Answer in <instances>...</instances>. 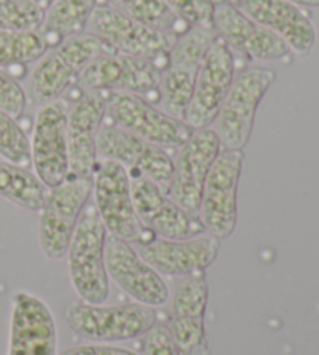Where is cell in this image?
<instances>
[{"mask_svg": "<svg viewBox=\"0 0 319 355\" xmlns=\"http://www.w3.org/2000/svg\"><path fill=\"white\" fill-rule=\"evenodd\" d=\"M105 262L107 276L134 301L150 307L169 302L170 290L162 276L139 256L130 242L107 234Z\"/></svg>", "mask_w": 319, "mask_h": 355, "instance_id": "obj_19", "label": "cell"}, {"mask_svg": "<svg viewBox=\"0 0 319 355\" xmlns=\"http://www.w3.org/2000/svg\"><path fill=\"white\" fill-rule=\"evenodd\" d=\"M56 346L52 310L30 291H16L11 302L8 355H58Z\"/></svg>", "mask_w": 319, "mask_h": 355, "instance_id": "obj_20", "label": "cell"}, {"mask_svg": "<svg viewBox=\"0 0 319 355\" xmlns=\"http://www.w3.org/2000/svg\"><path fill=\"white\" fill-rule=\"evenodd\" d=\"M60 355H139L125 347L106 345H83L62 351Z\"/></svg>", "mask_w": 319, "mask_h": 355, "instance_id": "obj_34", "label": "cell"}, {"mask_svg": "<svg viewBox=\"0 0 319 355\" xmlns=\"http://www.w3.org/2000/svg\"><path fill=\"white\" fill-rule=\"evenodd\" d=\"M92 196L110 236L130 243H146L156 239L155 234L140 223L134 207L131 176L123 166L98 159L92 175Z\"/></svg>", "mask_w": 319, "mask_h": 355, "instance_id": "obj_3", "label": "cell"}, {"mask_svg": "<svg viewBox=\"0 0 319 355\" xmlns=\"http://www.w3.org/2000/svg\"><path fill=\"white\" fill-rule=\"evenodd\" d=\"M49 187L28 168L0 161V198L27 211H41Z\"/></svg>", "mask_w": 319, "mask_h": 355, "instance_id": "obj_25", "label": "cell"}, {"mask_svg": "<svg viewBox=\"0 0 319 355\" xmlns=\"http://www.w3.org/2000/svg\"><path fill=\"white\" fill-rule=\"evenodd\" d=\"M144 352L145 355H181L169 326L161 322H156L144 335Z\"/></svg>", "mask_w": 319, "mask_h": 355, "instance_id": "obj_33", "label": "cell"}, {"mask_svg": "<svg viewBox=\"0 0 319 355\" xmlns=\"http://www.w3.org/2000/svg\"><path fill=\"white\" fill-rule=\"evenodd\" d=\"M212 30L216 40L245 61H280L291 55L290 47L243 11L229 2L215 3Z\"/></svg>", "mask_w": 319, "mask_h": 355, "instance_id": "obj_14", "label": "cell"}, {"mask_svg": "<svg viewBox=\"0 0 319 355\" xmlns=\"http://www.w3.org/2000/svg\"><path fill=\"white\" fill-rule=\"evenodd\" d=\"M298 6H319V0H286Z\"/></svg>", "mask_w": 319, "mask_h": 355, "instance_id": "obj_35", "label": "cell"}, {"mask_svg": "<svg viewBox=\"0 0 319 355\" xmlns=\"http://www.w3.org/2000/svg\"><path fill=\"white\" fill-rule=\"evenodd\" d=\"M131 187L140 223L156 237L186 240L206 234L200 217L182 209L157 184L144 176H131Z\"/></svg>", "mask_w": 319, "mask_h": 355, "instance_id": "obj_17", "label": "cell"}, {"mask_svg": "<svg viewBox=\"0 0 319 355\" xmlns=\"http://www.w3.org/2000/svg\"><path fill=\"white\" fill-rule=\"evenodd\" d=\"M161 69L151 61L106 52L95 58L81 73L78 86L95 92H123L139 95L153 105L159 103Z\"/></svg>", "mask_w": 319, "mask_h": 355, "instance_id": "obj_13", "label": "cell"}, {"mask_svg": "<svg viewBox=\"0 0 319 355\" xmlns=\"http://www.w3.org/2000/svg\"><path fill=\"white\" fill-rule=\"evenodd\" d=\"M0 156L6 162L30 168L31 147L30 137L19 125L17 119L0 110Z\"/></svg>", "mask_w": 319, "mask_h": 355, "instance_id": "obj_29", "label": "cell"}, {"mask_svg": "<svg viewBox=\"0 0 319 355\" xmlns=\"http://www.w3.org/2000/svg\"><path fill=\"white\" fill-rule=\"evenodd\" d=\"M241 167L243 150L223 148L204 184L198 217L206 234L218 240L231 237L237 227Z\"/></svg>", "mask_w": 319, "mask_h": 355, "instance_id": "obj_9", "label": "cell"}, {"mask_svg": "<svg viewBox=\"0 0 319 355\" xmlns=\"http://www.w3.org/2000/svg\"><path fill=\"white\" fill-rule=\"evenodd\" d=\"M215 3H218V2H229V3H235V2H239V0H214Z\"/></svg>", "mask_w": 319, "mask_h": 355, "instance_id": "obj_37", "label": "cell"}, {"mask_svg": "<svg viewBox=\"0 0 319 355\" xmlns=\"http://www.w3.org/2000/svg\"><path fill=\"white\" fill-rule=\"evenodd\" d=\"M111 8L169 36H180L189 25L178 17L162 0H103Z\"/></svg>", "mask_w": 319, "mask_h": 355, "instance_id": "obj_26", "label": "cell"}, {"mask_svg": "<svg viewBox=\"0 0 319 355\" xmlns=\"http://www.w3.org/2000/svg\"><path fill=\"white\" fill-rule=\"evenodd\" d=\"M209 285L204 271L182 277L171 296L170 332L181 355H210L206 335Z\"/></svg>", "mask_w": 319, "mask_h": 355, "instance_id": "obj_18", "label": "cell"}, {"mask_svg": "<svg viewBox=\"0 0 319 355\" xmlns=\"http://www.w3.org/2000/svg\"><path fill=\"white\" fill-rule=\"evenodd\" d=\"M214 41L215 35L212 30L190 27L175 37L169 53V64L198 71Z\"/></svg>", "mask_w": 319, "mask_h": 355, "instance_id": "obj_28", "label": "cell"}, {"mask_svg": "<svg viewBox=\"0 0 319 355\" xmlns=\"http://www.w3.org/2000/svg\"><path fill=\"white\" fill-rule=\"evenodd\" d=\"M134 250L159 275L186 277L206 271L220 252V240L210 234L186 240L156 237L151 242L136 243Z\"/></svg>", "mask_w": 319, "mask_h": 355, "instance_id": "obj_21", "label": "cell"}, {"mask_svg": "<svg viewBox=\"0 0 319 355\" xmlns=\"http://www.w3.org/2000/svg\"><path fill=\"white\" fill-rule=\"evenodd\" d=\"M237 73V58L225 44L215 37L201 66L198 67L193 95L186 114L191 130L210 128Z\"/></svg>", "mask_w": 319, "mask_h": 355, "instance_id": "obj_16", "label": "cell"}, {"mask_svg": "<svg viewBox=\"0 0 319 355\" xmlns=\"http://www.w3.org/2000/svg\"><path fill=\"white\" fill-rule=\"evenodd\" d=\"M66 322L70 331L86 340L126 341L144 337L157 322V312L139 302L103 306L80 300L69 304Z\"/></svg>", "mask_w": 319, "mask_h": 355, "instance_id": "obj_6", "label": "cell"}, {"mask_svg": "<svg viewBox=\"0 0 319 355\" xmlns=\"http://www.w3.org/2000/svg\"><path fill=\"white\" fill-rule=\"evenodd\" d=\"M49 49L41 28L30 31L0 30V69L21 80L27 77L28 66L35 64Z\"/></svg>", "mask_w": 319, "mask_h": 355, "instance_id": "obj_24", "label": "cell"}, {"mask_svg": "<svg viewBox=\"0 0 319 355\" xmlns=\"http://www.w3.org/2000/svg\"><path fill=\"white\" fill-rule=\"evenodd\" d=\"M100 0H53L46 8L41 25L50 49L66 37L86 31L87 22Z\"/></svg>", "mask_w": 319, "mask_h": 355, "instance_id": "obj_23", "label": "cell"}, {"mask_svg": "<svg viewBox=\"0 0 319 355\" xmlns=\"http://www.w3.org/2000/svg\"><path fill=\"white\" fill-rule=\"evenodd\" d=\"M46 10L33 0H0V30H40Z\"/></svg>", "mask_w": 319, "mask_h": 355, "instance_id": "obj_30", "label": "cell"}, {"mask_svg": "<svg viewBox=\"0 0 319 355\" xmlns=\"http://www.w3.org/2000/svg\"><path fill=\"white\" fill-rule=\"evenodd\" d=\"M67 107L66 97L40 106L30 137L31 166L49 189L60 186L70 176Z\"/></svg>", "mask_w": 319, "mask_h": 355, "instance_id": "obj_11", "label": "cell"}, {"mask_svg": "<svg viewBox=\"0 0 319 355\" xmlns=\"http://www.w3.org/2000/svg\"><path fill=\"white\" fill-rule=\"evenodd\" d=\"M92 196V178L69 176L49 189L40 211V246L44 256L58 261L67 254L80 215Z\"/></svg>", "mask_w": 319, "mask_h": 355, "instance_id": "obj_8", "label": "cell"}, {"mask_svg": "<svg viewBox=\"0 0 319 355\" xmlns=\"http://www.w3.org/2000/svg\"><path fill=\"white\" fill-rule=\"evenodd\" d=\"M67 98V139L70 176L92 178L98 164L97 139L106 120L103 92L74 86Z\"/></svg>", "mask_w": 319, "mask_h": 355, "instance_id": "obj_10", "label": "cell"}, {"mask_svg": "<svg viewBox=\"0 0 319 355\" xmlns=\"http://www.w3.org/2000/svg\"><path fill=\"white\" fill-rule=\"evenodd\" d=\"M87 33L97 37L106 52L151 61L159 69L167 67L175 37L153 30L100 0L89 19Z\"/></svg>", "mask_w": 319, "mask_h": 355, "instance_id": "obj_4", "label": "cell"}, {"mask_svg": "<svg viewBox=\"0 0 319 355\" xmlns=\"http://www.w3.org/2000/svg\"><path fill=\"white\" fill-rule=\"evenodd\" d=\"M198 71L190 69L167 66L161 71L159 77V103L164 112L169 116L184 120L193 95L195 78Z\"/></svg>", "mask_w": 319, "mask_h": 355, "instance_id": "obj_27", "label": "cell"}, {"mask_svg": "<svg viewBox=\"0 0 319 355\" xmlns=\"http://www.w3.org/2000/svg\"><path fill=\"white\" fill-rule=\"evenodd\" d=\"M33 2H35V3H37V5H40V6H41V8H44V10H46V8H47V6H49L50 3H52V2H53V0H33Z\"/></svg>", "mask_w": 319, "mask_h": 355, "instance_id": "obj_36", "label": "cell"}, {"mask_svg": "<svg viewBox=\"0 0 319 355\" xmlns=\"http://www.w3.org/2000/svg\"><path fill=\"white\" fill-rule=\"evenodd\" d=\"M162 2L189 27L212 30L214 0H162Z\"/></svg>", "mask_w": 319, "mask_h": 355, "instance_id": "obj_31", "label": "cell"}, {"mask_svg": "<svg viewBox=\"0 0 319 355\" xmlns=\"http://www.w3.org/2000/svg\"><path fill=\"white\" fill-rule=\"evenodd\" d=\"M173 159L169 195L187 212L198 215L204 184L220 155L221 142L214 128L193 130Z\"/></svg>", "mask_w": 319, "mask_h": 355, "instance_id": "obj_15", "label": "cell"}, {"mask_svg": "<svg viewBox=\"0 0 319 355\" xmlns=\"http://www.w3.org/2000/svg\"><path fill=\"white\" fill-rule=\"evenodd\" d=\"M103 53L106 49L87 31L62 40L49 49L27 75L24 87L27 101L40 107L64 97L78 85L85 69Z\"/></svg>", "mask_w": 319, "mask_h": 355, "instance_id": "obj_1", "label": "cell"}, {"mask_svg": "<svg viewBox=\"0 0 319 355\" xmlns=\"http://www.w3.org/2000/svg\"><path fill=\"white\" fill-rule=\"evenodd\" d=\"M106 120L164 150H176L191 135L184 120L175 119L139 95L105 92Z\"/></svg>", "mask_w": 319, "mask_h": 355, "instance_id": "obj_7", "label": "cell"}, {"mask_svg": "<svg viewBox=\"0 0 319 355\" xmlns=\"http://www.w3.org/2000/svg\"><path fill=\"white\" fill-rule=\"evenodd\" d=\"M234 5L279 36L291 52L305 56L313 49L316 31L302 6L286 0H239Z\"/></svg>", "mask_w": 319, "mask_h": 355, "instance_id": "obj_22", "label": "cell"}, {"mask_svg": "<svg viewBox=\"0 0 319 355\" xmlns=\"http://www.w3.org/2000/svg\"><path fill=\"white\" fill-rule=\"evenodd\" d=\"M27 95L24 86L10 72L0 69V110L19 119L27 107Z\"/></svg>", "mask_w": 319, "mask_h": 355, "instance_id": "obj_32", "label": "cell"}, {"mask_svg": "<svg viewBox=\"0 0 319 355\" xmlns=\"http://www.w3.org/2000/svg\"><path fill=\"white\" fill-rule=\"evenodd\" d=\"M98 159L123 166L130 176H144L169 193L173 157L157 145L144 141L105 120L97 139Z\"/></svg>", "mask_w": 319, "mask_h": 355, "instance_id": "obj_12", "label": "cell"}, {"mask_svg": "<svg viewBox=\"0 0 319 355\" xmlns=\"http://www.w3.org/2000/svg\"><path fill=\"white\" fill-rule=\"evenodd\" d=\"M106 237L107 231L97 207L89 200L66 254L70 282L80 300L89 304H105L110 297V276L105 262Z\"/></svg>", "mask_w": 319, "mask_h": 355, "instance_id": "obj_2", "label": "cell"}, {"mask_svg": "<svg viewBox=\"0 0 319 355\" xmlns=\"http://www.w3.org/2000/svg\"><path fill=\"white\" fill-rule=\"evenodd\" d=\"M276 72L266 67H243L237 71L225 101L215 119L214 131L225 150H243L250 142L255 114Z\"/></svg>", "mask_w": 319, "mask_h": 355, "instance_id": "obj_5", "label": "cell"}]
</instances>
